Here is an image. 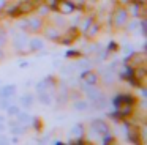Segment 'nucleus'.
Wrapping results in <instances>:
<instances>
[{"instance_id":"nucleus-1","label":"nucleus","mask_w":147,"mask_h":145,"mask_svg":"<svg viewBox=\"0 0 147 145\" xmlns=\"http://www.w3.org/2000/svg\"><path fill=\"white\" fill-rule=\"evenodd\" d=\"M13 40H14V46L18 49H24L27 46V35L22 33V32H13Z\"/></svg>"},{"instance_id":"nucleus-2","label":"nucleus","mask_w":147,"mask_h":145,"mask_svg":"<svg viewBox=\"0 0 147 145\" xmlns=\"http://www.w3.org/2000/svg\"><path fill=\"white\" fill-rule=\"evenodd\" d=\"M14 91H16V85H8V87H3V88H2V91H0V98H2V99H8V98H11L14 95Z\"/></svg>"},{"instance_id":"nucleus-3","label":"nucleus","mask_w":147,"mask_h":145,"mask_svg":"<svg viewBox=\"0 0 147 145\" xmlns=\"http://www.w3.org/2000/svg\"><path fill=\"white\" fill-rule=\"evenodd\" d=\"M19 104H21L22 107H26V109L32 107V104H33V95H30V93L22 95V96L19 98Z\"/></svg>"},{"instance_id":"nucleus-4","label":"nucleus","mask_w":147,"mask_h":145,"mask_svg":"<svg viewBox=\"0 0 147 145\" xmlns=\"http://www.w3.org/2000/svg\"><path fill=\"white\" fill-rule=\"evenodd\" d=\"M82 79L87 85H93L96 82V74H93V72H90V71H86L82 74Z\"/></svg>"},{"instance_id":"nucleus-5","label":"nucleus","mask_w":147,"mask_h":145,"mask_svg":"<svg viewBox=\"0 0 147 145\" xmlns=\"http://www.w3.org/2000/svg\"><path fill=\"white\" fill-rule=\"evenodd\" d=\"M127 22V11H123V9H119L117 14H115V24L117 25H122Z\"/></svg>"},{"instance_id":"nucleus-6","label":"nucleus","mask_w":147,"mask_h":145,"mask_svg":"<svg viewBox=\"0 0 147 145\" xmlns=\"http://www.w3.org/2000/svg\"><path fill=\"white\" fill-rule=\"evenodd\" d=\"M92 126H93V129H96V131L100 132V134H106V132H108V126H106L103 122H100V120L98 122H93Z\"/></svg>"},{"instance_id":"nucleus-7","label":"nucleus","mask_w":147,"mask_h":145,"mask_svg":"<svg viewBox=\"0 0 147 145\" xmlns=\"http://www.w3.org/2000/svg\"><path fill=\"white\" fill-rule=\"evenodd\" d=\"M40 101H41L43 104H46V106H49V104L52 103V98L48 91H40Z\"/></svg>"},{"instance_id":"nucleus-8","label":"nucleus","mask_w":147,"mask_h":145,"mask_svg":"<svg viewBox=\"0 0 147 145\" xmlns=\"http://www.w3.org/2000/svg\"><path fill=\"white\" fill-rule=\"evenodd\" d=\"M101 74H103V79H105L106 84H109V82H112V79H114V74H112V69H101Z\"/></svg>"},{"instance_id":"nucleus-9","label":"nucleus","mask_w":147,"mask_h":145,"mask_svg":"<svg viewBox=\"0 0 147 145\" xmlns=\"http://www.w3.org/2000/svg\"><path fill=\"white\" fill-rule=\"evenodd\" d=\"M43 46H45V44H43V40H40V38H33V40H30V47H32L33 50L41 49Z\"/></svg>"},{"instance_id":"nucleus-10","label":"nucleus","mask_w":147,"mask_h":145,"mask_svg":"<svg viewBox=\"0 0 147 145\" xmlns=\"http://www.w3.org/2000/svg\"><path fill=\"white\" fill-rule=\"evenodd\" d=\"M30 118H32V117H30L29 113H21V112H18V122H19V123L27 125V123H30Z\"/></svg>"},{"instance_id":"nucleus-11","label":"nucleus","mask_w":147,"mask_h":145,"mask_svg":"<svg viewBox=\"0 0 147 145\" xmlns=\"http://www.w3.org/2000/svg\"><path fill=\"white\" fill-rule=\"evenodd\" d=\"M70 134L73 136V137H79V136L82 134V126H81V125H74L73 128H71Z\"/></svg>"},{"instance_id":"nucleus-12","label":"nucleus","mask_w":147,"mask_h":145,"mask_svg":"<svg viewBox=\"0 0 147 145\" xmlns=\"http://www.w3.org/2000/svg\"><path fill=\"white\" fill-rule=\"evenodd\" d=\"M26 25H29L32 30H36V28L41 25V22H40V19H29V21L26 22Z\"/></svg>"},{"instance_id":"nucleus-13","label":"nucleus","mask_w":147,"mask_h":145,"mask_svg":"<svg viewBox=\"0 0 147 145\" xmlns=\"http://www.w3.org/2000/svg\"><path fill=\"white\" fill-rule=\"evenodd\" d=\"M60 11L65 13V14H67V13H71V11H73V5H70L68 2H63L60 5Z\"/></svg>"},{"instance_id":"nucleus-14","label":"nucleus","mask_w":147,"mask_h":145,"mask_svg":"<svg viewBox=\"0 0 147 145\" xmlns=\"http://www.w3.org/2000/svg\"><path fill=\"white\" fill-rule=\"evenodd\" d=\"M87 107H89V106H87L86 101H78V103H74V109H76V110H86Z\"/></svg>"},{"instance_id":"nucleus-15","label":"nucleus","mask_w":147,"mask_h":145,"mask_svg":"<svg viewBox=\"0 0 147 145\" xmlns=\"http://www.w3.org/2000/svg\"><path fill=\"white\" fill-rule=\"evenodd\" d=\"M7 110H8V115H18V112H19V107L13 104V106H8Z\"/></svg>"},{"instance_id":"nucleus-16","label":"nucleus","mask_w":147,"mask_h":145,"mask_svg":"<svg viewBox=\"0 0 147 145\" xmlns=\"http://www.w3.org/2000/svg\"><path fill=\"white\" fill-rule=\"evenodd\" d=\"M78 66L81 69H87L90 66V63H89V60H81V62H78Z\"/></svg>"},{"instance_id":"nucleus-17","label":"nucleus","mask_w":147,"mask_h":145,"mask_svg":"<svg viewBox=\"0 0 147 145\" xmlns=\"http://www.w3.org/2000/svg\"><path fill=\"white\" fill-rule=\"evenodd\" d=\"M13 132H14V134H22L24 128H22V126H13Z\"/></svg>"},{"instance_id":"nucleus-18","label":"nucleus","mask_w":147,"mask_h":145,"mask_svg":"<svg viewBox=\"0 0 147 145\" xmlns=\"http://www.w3.org/2000/svg\"><path fill=\"white\" fill-rule=\"evenodd\" d=\"M136 27H138V22H131V24L128 25V30H130V32H134V30H136Z\"/></svg>"},{"instance_id":"nucleus-19","label":"nucleus","mask_w":147,"mask_h":145,"mask_svg":"<svg viewBox=\"0 0 147 145\" xmlns=\"http://www.w3.org/2000/svg\"><path fill=\"white\" fill-rule=\"evenodd\" d=\"M48 36H51V38H55V36H59V33H57V32H54L52 28H49V32H48Z\"/></svg>"},{"instance_id":"nucleus-20","label":"nucleus","mask_w":147,"mask_h":145,"mask_svg":"<svg viewBox=\"0 0 147 145\" xmlns=\"http://www.w3.org/2000/svg\"><path fill=\"white\" fill-rule=\"evenodd\" d=\"M3 41H5V33L3 32H0V47L3 46Z\"/></svg>"},{"instance_id":"nucleus-21","label":"nucleus","mask_w":147,"mask_h":145,"mask_svg":"<svg viewBox=\"0 0 147 145\" xmlns=\"http://www.w3.org/2000/svg\"><path fill=\"white\" fill-rule=\"evenodd\" d=\"M7 142H8V139L5 136H0V144H7Z\"/></svg>"},{"instance_id":"nucleus-22","label":"nucleus","mask_w":147,"mask_h":145,"mask_svg":"<svg viewBox=\"0 0 147 145\" xmlns=\"http://www.w3.org/2000/svg\"><path fill=\"white\" fill-rule=\"evenodd\" d=\"M95 30H96V27H90V32H89V35H93V33H95Z\"/></svg>"},{"instance_id":"nucleus-23","label":"nucleus","mask_w":147,"mask_h":145,"mask_svg":"<svg viewBox=\"0 0 147 145\" xmlns=\"http://www.w3.org/2000/svg\"><path fill=\"white\" fill-rule=\"evenodd\" d=\"M2 129H3V125H2V123H0V131H2Z\"/></svg>"},{"instance_id":"nucleus-24","label":"nucleus","mask_w":147,"mask_h":145,"mask_svg":"<svg viewBox=\"0 0 147 145\" xmlns=\"http://www.w3.org/2000/svg\"><path fill=\"white\" fill-rule=\"evenodd\" d=\"M3 2H5V0H0V6H2V5H3Z\"/></svg>"},{"instance_id":"nucleus-25","label":"nucleus","mask_w":147,"mask_h":145,"mask_svg":"<svg viewBox=\"0 0 147 145\" xmlns=\"http://www.w3.org/2000/svg\"><path fill=\"white\" fill-rule=\"evenodd\" d=\"M2 122H3V117H2V115H0V123H2Z\"/></svg>"}]
</instances>
